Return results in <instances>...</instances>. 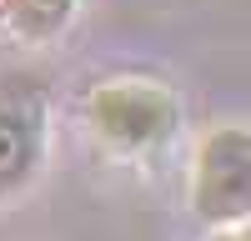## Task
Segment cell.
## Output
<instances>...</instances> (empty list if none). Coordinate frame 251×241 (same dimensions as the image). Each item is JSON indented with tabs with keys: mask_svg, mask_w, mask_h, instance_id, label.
Instances as JSON below:
<instances>
[{
	"mask_svg": "<svg viewBox=\"0 0 251 241\" xmlns=\"http://www.w3.org/2000/svg\"><path fill=\"white\" fill-rule=\"evenodd\" d=\"M50 151V100L46 80L30 71H5L0 75V206L25 196Z\"/></svg>",
	"mask_w": 251,
	"mask_h": 241,
	"instance_id": "7a4b0ae2",
	"label": "cell"
},
{
	"mask_svg": "<svg viewBox=\"0 0 251 241\" xmlns=\"http://www.w3.org/2000/svg\"><path fill=\"white\" fill-rule=\"evenodd\" d=\"M191 211L201 226L251 221V126H211L196 146Z\"/></svg>",
	"mask_w": 251,
	"mask_h": 241,
	"instance_id": "3957f363",
	"label": "cell"
},
{
	"mask_svg": "<svg viewBox=\"0 0 251 241\" xmlns=\"http://www.w3.org/2000/svg\"><path fill=\"white\" fill-rule=\"evenodd\" d=\"M75 5H80V0H0L10 35L30 40V46H50V40L71 25Z\"/></svg>",
	"mask_w": 251,
	"mask_h": 241,
	"instance_id": "277c9868",
	"label": "cell"
},
{
	"mask_svg": "<svg viewBox=\"0 0 251 241\" xmlns=\"http://www.w3.org/2000/svg\"><path fill=\"white\" fill-rule=\"evenodd\" d=\"M211 241H251V221H236V226H221Z\"/></svg>",
	"mask_w": 251,
	"mask_h": 241,
	"instance_id": "5b68a950",
	"label": "cell"
},
{
	"mask_svg": "<svg viewBox=\"0 0 251 241\" xmlns=\"http://www.w3.org/2000/svg\"><path fill=\"white\" fill-rule=\"evenodd\" d=\"M86 126L111 156H151L166 151L181 131V100L166 80L121 75L100 80L86 96Z\"/></svg>",
	"mask_w": 251,
	"mask_h": 241,
	"instance_id": "6da1fadb",
	"label": "cell"
}]
</instances>
